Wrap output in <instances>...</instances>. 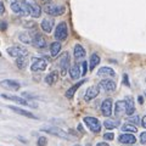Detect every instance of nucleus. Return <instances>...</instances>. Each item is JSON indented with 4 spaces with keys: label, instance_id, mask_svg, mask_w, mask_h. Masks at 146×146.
<instances>
[{
    "label": "nucleus",
    "instance_id": "nucleus-16",
    "mask_svg": "<svg viewBox=\"0 0 146 146\" xmlns=\"http://www.w3.org/2000/svg\"><path fill=\"white\" fill-rule=\"evenodd\" d=\"M54 25H55V21L52 17H46L44 18L42 21V23H40V27H42V29L45 32V33H51V31L54 28Z\"/></svg>",
    "mask_w": 146,
    "mask_h": 146
},
{
    "label": "nucleus",
    "instance_id": "nucleus-39",
    "mask_svg": "<svg viewBox=\"0 0 146 146\" xmlns=\"http://www.w3.org/2000/svg\"><path fill=\"white\" fill-rule=\"evenodd\" d=\"M141 125H143L144 128H146V116H144L143 119H141Z\"/></svg>",
    "mask_w": 146,
    "mask_h": 146
},
{
    "label": "nucleus",
    "instance_id": "nucleus-32",
    "mask_svg": "<svg viewBox=\"0 0 146 146\" xmlns=\"http://www.w3.org/2000/svg\"><path fill=\"white\" fill-rule=\"evenodd\" d=\"M128 123H129V124H131V125H138L139 124V116L138 115H131V116H129L128 117Z\"/></svg>",
    "mask_w": 146,
    "mask_h": 146
},
{
    "label": "nucleus",
    "instance_id": "nucleus-25",
    "mask_svg": "<svg viewBox=\"0 0 146 146\" xmlns=\"http://www.w3.org/2000/svg\"><path fill=\"white\" fill-rule=\"evenodd\" d=\"M100 61H101V58H100L99 54L94 52L93 55H91V56H90V60H89V68H90V71H93L94 68L100 63Z\"/></svg>",
    "mask_w": 146,
    "mask_h": 146
},
{
    "label": "nucleus",
    "instance_id": "nucleus-4",
    "mask_svg": "<svg viewBox=\"0 0 146 146\" xmlns=\"http://www.w3.org/2000/svg\"><path fill=\"white\" fill-rule=\"evenodd\" d=\"M68 36V28H67V23L66 22H60L57 25L56 29H55V38L57 42H63L66 40Z\"/></svg>",
    "mask_w": 146,
    "mask_h": 146
},
{
    "label": "nucleus",
    "instance_id": "nucleus-21",
    "mask_svg": "<svg viewBox=\"0 0 146 146\" xmlns=\"http://www.w3.org/2000/svg\"><path fill=\"white\" fill-rule=\"evenodd\" d=\"M85 82H86V80H85V79H83V80L78 82V83H76L74 85H72L71 88H70V89H68V90L66 91V94H65V95H66V98H67V99H72L73 96H74L76 91L78 90V89L80 88V86H82V85H83V84L85 83Z\"/></svg>",
    "mask_w": 146,
    "mask_h": 146
},
{
    "label": "nucleus",
    "instance_id": "nucleus-1",
    "mask_svg": "<svg viewBox=\"0 0 146 146\" xmlns=\"http://www.w3.org/2000/svg\"><path fill=\"white\" fill-rule=\"evenodd\" d=\"M66 11V6L58 3H46L44 6V12L49 16H61Z\"/></svg>",
    "mask_w": 146,
    "mask_h": 146
},
{
    "label": "nucleus",
    "instance_id": "nucleus-17",
    "mask_svg": "<svg viewBox=\"0 0 146 146\" xmlns=\"http://www.w3.org/2000/svg\"><path fill=\"white\" fill-rule=\"evenodd\" d=\"M125 112H127V110H125V101H124V100H119V101H117L116 105H115V115H116V117L119 118L122 116H124Z\"/></svg>",
    "mask_w": 146,
    "mask_h": 146
},
{
    "label": "nucleus",
    "instance_id": "nucleus-8",
    "mask_svg": "<svg viewBox=\"0 0 146 146\" xmlns=\"http://www.w3.org/2000/svg\"><path fill=\"white\" fill-rule=\"evenodd\" d=\"M46 67H48V62L44 58H38V57L32 58L31 70L33 72H43L46 70Z\"/></svg>",
    "mask_w": 146,
    "mask_h": 146
},
{
    "label": "nucleus",
    "instance_id": "nucleus-20",
    "mask_svg": "<svg viewBox=\"0 0 146 146\" xmlns=\"http://www.w3.org/2000/svg\"><path fill=\"white\" fill-rule=\"evenodd\" d=\"M70 77H71V79L73 80H77L79 78V77L82 76V72H80V66L78 65V63H74L73 66L70 67Z\"/></svg>",
    "mask_w": 146,
    "mask_h": 146
},
{
    "label": "nucleus",
    "instance_id": "nucleus-28",
    "mask_svg": "<svg viewBox=\"0 0 146 146\" xmlns=\"http://www.w3.org/2000/svg\"><path fill=\"white\" fill-rule=\"evenodd\" d=\"M11 10L12 12L17 13V15H22V6H21L20 0H13L11 3Z\"/></svg>",
    "mask_w": 146,
    "mask_h": 146
},
{
    "label": "nucleus",
    "instance_id": "nucleus-45",
    "mask_svg": "<svg viewBox=\"0 0 146 146\" xmlns=\"http://www.w3.org/2000/svg\"><path fill=\"white\" fill-rule=\"evenodd\" d=\"M0 56H1V54H0Z\"/></svg>",
    "mask_w": 146,
    "mask_h": 146
},
{
    "label": "nucleus",
    "instance_id": "nucleus-23",
    "mask_svg": "<svg viewBox=\"0 0 146 146\" xmlns=\"http://www.w3.org/2000/svg\"><path fill=\"white\" fill-rule=\"evenodd\" d=\"M9 108L12 110L13 112L18 113V115H21V116H25V117H28V118H33V119H36V117H35L32 112H29V111H26V110H22V108H20V107H16V106H9Z\"/></svg>",
    "mask_w": 146,
    "mask_h": 146
},
{
    "label": "nucleus",
    "instance_id": "nucleus-41",
    "mask_svg": "<svg viewBox=\"0 0 146 146\" xmlns=\"http://www.w3.org/2000/svg\"><path fill=\"white\" fill-rule=\"evenodd\" d=\"M124 83H127V85H128V77H127V74H124Z\"/></svg>",
    "mask_w": 146,
    "mask_h": 146
},
{
    "label": "nucleus",
    "instance_id": "nucleus-9",
    "mask_svg": "<svg viewBox=\"0 0 146 146\" xmlns=\"http://www.w3.org/2000/svg\"><path fill=\"white\" fill-rule=\"evenodd\" d=\"M1 98L6 99V100H11V101L16 102L18 105H22V106H31V107H36L34 104H31L28 102L26 99L21 98V96H17V95H9V94H1Z\"/></svg>",
    "mask_w": 146,
    "mask_h": 146
},
{
    "label": "nucleus",
    "instance_id": "nucleus-46",
    "mask_svg": "<svg viewBox=\"0 0 146 146\" xmlns=\"http://www.w3.org/2000/svg\"><path fill=\"white\" fill-rule=\"evenodd\" d=\"M145 94H146V91H145Z\"/></svg>",
    "mask_w": 146,
    "mask_h": 146
},
{
    "label": "nucleus",
    "instance_id": "nucleus-10",
    "mask_svg": "<svg viewBox=\"0 0 146 146\" xmlns=\"http://www.w3.org/2000/svg\"><path fill=\"white\" fill-rule=\"evenodd\" d=\"M31 44L36 49H45L46 48V40H45V38L40 33H35L33 36H32Z\"/></svg>",
    "mask_w": 146,
    "mask_h": 146
},
{
    "label": "nucleus",
    "instance_id": "nucleus-15",
    "mask_svg": "<svg viewBox=\"0 0 146 146\" xmlns=\"http://www.w3.org/2000/svg\"><path fill=\"white\" fill-rule=\"evenodd\" d=\"M118 141L121 144H125V145H133L136 143V138L133 134H129V133H124V134H121L118 136Z\"/></svg>",
    "mask_w": 146,
    "mask_h": 146
},
{
    "label": "nucleus",
    "instance_id": "nucleus-38",
    "mask_svg": "<svg viewBox=\"0 0 146 146\" xmlns=\"http://www.w3.org/2000/svg\"><path fill=\"white\" fill-rule=\"evenodd\" d=\"M4 13H5V6H4L3 1H0V17H1Z\"/></svg>",
    "mask_w": 146,
    "mask_h": 146
},
{
    "label": "nucleus",
    "instance_id": "nucleus-29",
    "mask_svg": "<svg viewBox=\"0 0 146 146\" xmlns=\"http://www.w3.org/2000/svg\"><path fill=\"white\" fill-rule=\"evenodd\" d=\"M104 125L106 127V129H115L119 125V121L118 119H106L104 122Z\"/></svg>",
    "mask_w": 146,
    "mask_h": 146
},
{
    "label": "nucleus",
    "instance_id": "nucleus-5",
    "mask_svg": "<svg viewBox=\"0 0 146 146\" xmlns=\"http://www.w3.org/2000/svg\"><path fill=\"white\" fill-rule=\"evenodd\" d=\"M83 121L85 123V125L88 127L93 133H95V134L100 133V130H101V123H100V121L98 119V118H95V117H84Z\"/></svg>",
    "mask_w": 146,
    "mask_h": 146
},
{
    "label": "nucleus",
    "instance_id": "nucleus-40",
    "mask_svg": "<svg viewBox=\"0 0 146 146\" xmlns=\"http://www.w3.org/2000/svg\"><path fill=\"white\" fill-rule=\"evenodd\" d=\"M96 146H110V145H108L107 143H99Z\"/></svg>",
    "mask_w": 146,
    "mask_h": 146
},
{
    "label": "nucleus",
    "instance_id": "nucleus-35",
    "mask_svg": "<svg viewBox=\"0 0 146 146\" xmlns=\"http://www.w3.org/2000/svg\"><path fill=\"white\" fill-rule=\"evenodd\" d=\"M82 67H83V71H82V76H85L86 74V70H88V62H83L82 63Z\"/></svg>",
    "mask_w": 146,
    "mask_h": 146
},
{
    "label": "nucleus",
    "instance_id": "nucleus-30",
    "mask_svg": "<svg viewBox=\"0 0 146 146\" xmlns=\"http://www.w3.org/2000/svg\"><path fill=\"white\" fill-rule=\"evenodd\" d=\"M122 130L124 131V133H136V131H138V128L135 125L129 124V123H125V124L122 125Z\"/></svg>",
    "mask_w": 146,
    "mask_h": 146
},
{
    "label": "nucleus",
    "instance_id": "nucleus-37",
    "mask_svg": "<svg viewBox=\"0 0 146 146\" xmlns=\"http://www.w3.org/2000/svg\"><path fill=\"white\" fill-rule=\"evenodd\" d=\"M6 28H7V23L5 21H0V29L1 31H6Z\"/></svg>",
    "mask_w": 146,
    "mask_h": 146
},
{
    "label": "nucleus",
    "instance_id": "nucleus-27",
    "mask_svg": "<svg viewBox=\"0 0 146 146\" xmlns=\"http://www.w3.org/2000/svg\"><path fill=\"white\" fill-rule=\"evenodd\" d=\"M16 66H17V68H20V70H26L27 66H28V57H27V56L17 57Z\"/></svg>",
    "mask_w": 146,
    "mask_h": 146
},
{
    "label": "nucleus",
    "instance_id": "nucleus-19",
    "mask_svg": "<svg viewBox=\"0 0 146 146\" xmlns=\"http://www.w3.org/2000/svg\"><path fill=\"white\" fill-rule=\"evenodd\" d=\"M73 55H74L76 61H80L85 57V50L80 44H77L74 49H73Z\"/></svg>",
    "mask_w": 146,
    "mask_h": 146
},
{
    "label": "nucleus",
    "instance_id": "nucleus-2",
    "mask_svg": "<svg viewBox=\"0 0 146 146\" xmlns=\"http://www.w3.org/2000/svg\"><path fill=\"white\" fill-rule=\"evenodd\" d=\"M70 63H71V58H70V54L68 52H63L58 57L57 65H58V68H60L61 76H66V73L70 70Z\"/></svg>",
    "mask_w": 146,
    "mask_h": 146
},
{
    "label": "nucleus",
    "instance_id": "nucleus-11",
    "mask_svg": "<svg viewBox=\"0 0 146 146\" xmlns=\"http://www.w3.org/2000/svg\"><path fill=\"white\" fill-rule=\"evenodd\" d=\"M0 86H3L4 89L10 90V91H17V90H20L21 84L12 79H4L0 82Z\"/></svg>",
    "mask_w": 146,
    "mask_h": 146
},
{
    "label": "nucleus",
    "instance_id": "nucleus-26",
    "mask_svg": "<svg viewBox=\"0 0 146 146\" xmlns=\"http://www.w3.org/2000/svg\"><path fill=\"white\" fill-rule=\"evenodd\" d=\"M60 51H61V43L60 42L51 43V45H50V54H51V57H56Z\"/></svg>",
    "mask_w": 146,
    "mask_h": 146
},
{
    "label": "nucleus",
    "instance_id": "nucleus-42",
    "mask_svg": "<svg viewBox=\"0 0 146 146\" xmlns=\"http://www.w3.org/2000/svg\"><path fill=\"white\" fill-rule=\"evenodd\" d=\"M40 1H43V3H50L51 0H40Z\"/></svg>",
    "mask_w": 146,
    "mask_h": 146
},
{
    "label": "nucleus",
    "instance_id": "nucleus-13",
    "mask_svg": "<svg viewBox=\"0 0 146 146\" xmlns=\"http://www.w3.org/2000/svg\"><path fill=\"white\" fill-rule=\"evenodd\" d=\"M99 93H100V86L99 85H91L90 88H88V89H86V91H85L84 100L86 102H89L93 99L96 98L99 95Z\"/></svg>",
    "mask_w": 146,
    "mask_h": 146
},
{
    "label": "nucleus",
    "instance_id": "nucleus-24",
    "mask_svg": "<svg viewBox=\"0 0 146 146\" xmlns=\"http://www.w3.org/2000/svg\"><path fill=\"white\" fill-rule=\"evenodd\" d=\"M57 79H58V72L52 71L51 73H49V74L45 77V83L48 85H54L57 82Z\"/></svg>",
    "mask_w": 146,
    "mask_h": 146
},
{
    "label": "nucleus",
    "instance_id": "nucleus-6",
    "mask_svg": "<svg viewBox=\"0 0 146 146\" xmlns=\"http://www.w3.org/2000/svg\"><path fill=\"white\" fill-rule=\"evenodd\" d=\"M42 130L45 131V133L51 134V135L58 136V138H61V139H66V140L70 139V135H68L65 130H62V129H60V128H57V127H45V128H43Z\"/></svg>",
    "mask_w": 146,
    "mask_h": 146
},
{
    "label": "nucleus",
    "instance_id": "nucleus-14",
    "mask_svg": "<svg viewBox=\"0 0 146 146\" xmlns=\"http://www.w3.org/2000/svg\"><path fill=\"white\" fill-rule=\"evenodd\" d=\"M112 99L108 98L106 100H104L101 104V113L105 117H110L112 115Z\"/></svg>",
    "mask_w": 146,
    "mask_h": 146
},
{
    "label": "nucleus",
    "instance_id": "nucleus-7",
    "mask_svg": "<svg viewBox=\"0 0 146 146\" xmlns=\"http://www.w3.org/2000/svg\"><path fill=\"white\" fill-rule=\"evenodd\" d=\"M6 52L10 55L11 57H16L17 58V57H21V56H27L28 50H27V48H25V46H17V45H15V46L7 48Z\"/></svg>",
    "mask_w": 146,
    "mask_h": 146
},
{
    "label": "nucleus",
    "instance_id": "nucleus-43",
    "mask_svg": "<svg viewBox=\"0 0 146 146\" xmlns=\"http://www.w3.org/2000/svg\"><path fill=\"white\" fill-rule=\"evenodd\" d=\"M127 146H133V145H127Z\"/></svg>",
    "mask_w": 146,
    "mask_h": 146
},
{
    "label": "nucleus",
    "instance_id": "nucleus-44",
    "mask_svg": "<svg viewBox=\"0 0 146 146\" xmlns=\"http://www.w3.org/2000/svg\"><path fill=\"white\" fill-rule=\"evenodd\" d=\"M74 146H80V145H74Z\"/></svg>",
    "mask_w": 146,
    "mask_h": 146
},
{
    "label": "nucleus",
    "instance_id": "nucleus-33",
    "mask_svg": "<svg viewBox=\"0 0 146 146\" xmlns=\"http://www.w3.org/2000/svg\"><path fill=\"white\" fill-rule=\"evenodd\" d=\"M36 145L38 146H48V139L45 138V136H40L36 141Z\"/></svg>",
    "mask_w": 146,
    "mask_h": 146
},
{
    "label": "nucleus",
    "instance_id": "nucleus-47",
    "mask_svg": "<svg viewBox=\"0 0 146 146\" xmlns=\"http://www.w3.org/2000/svg\"><path fill=\"white\" fill-rule=\"evenodd\" d=\"M0 112H1V111H0Z\"/></svg>",
    "mask_w": 146,
    "mask_h": 146
},
{
    "label": "nucleus",
    "instance_id": "nucleus-22",
    "mask_svg": "<svg viewBox=\"0 0 146 146\" xmlns=\"http://www.w3.org/2000/svg\"><path fill=\"white\" fill-rule=\"evenodd\" d=\"M98 76L99 77H102V78H104V77H106V78H107V77H115L116 76V72L113 71L111 67H101L98 71Z\"/></svg>",
    "mask_w": 146,
    "mask_h": 146
},
{
    "label": "nucleus",
    "instance_id": "nucleus-31",
    "mask_svg": "<svg viewBox=\"0 0 146 146\" xmlns=\"http://www.w3.org/2000/svg\"><path fill=\"white\" fill-rule=\"evenodd\" d=\"M18 39H20L21 42L26 43V44H31V42H32V36H31L29 33H27V32L20 33V36H18Z\"/></svg>",
    "mask_w": 146,
    "mask_h": 146
},
{
    "label": "nucleus",
    "instance_id": "nucleus-18",
    "mask_svg": "<svg viewBox=\"0 0 146 146\" xmlns=\"http://www.w3.org/2000/svg\"><path fill=\"white\" fill-rule=\"evenodd\" d=\"M124 101H125V110H127L125 115H128V116L134 115V112H135V104H134V99L131 98V96H127Z\"/></svg>",
    "mask_w": 146,
    "mask_h": 146
},
{
    "label": "nucleus",
    "instance_id": "nucleus-34",
    "mask_svg": "<svg viewBox=\"0 0 146 146\" xmlns=\"http://www.w3.org/2000/svg\"><path fill=\"white\" fill-rule=\"evenodd\" d=\"M104 139L107 140V141H111V140L115 139V134L113 133H106V134H104Z\"/></svg>",
    "mask_w": 146,
    "mask_h": 146
},
{
    "label": "nucleus",
    "instance_id": "nucleus-36",
    "mask_svg": "<svg viewBox=\"0 0 146 146\" xmlns=\"http://www.w3.org/2000/svg\"><path fill=\"white\" fill-rule=\"evenodd\" d=\"M140 143L141 144H146V131H144V133L140 134Z\"/></svg>",
    "mask_w": 146,
    "mask_h": 146
},
{
    "label": "nucleus",
    "instance_id": "nucleus-3",
    "mask_svg": "<svg viewBox=\"0 0 146 146\" xmlns=\"http://www.w3.org/2000/svg\"><path fill=\"white\" fill-rule=\"evenodd\" d=\"M25 4H26V7H27V11H28L29 16L36 18L42 15V9H40V6L34 0H25Z\"/></svg>",
    "mask_w": 146,
    "mask_h": 146
},
{
    "label": "nucleus",
    "instance_id": "nucleus-12",
    "mask_svg": "<svg viewBox=\"0 0 146 146\" xmlns=\"http://www.w3.org/2000/svg\"><path fill=\"white\" fill-rule=\"evenodd\" d=\"M99 86H100V89H102L104 91H106V93H112V91L116 90L117 84L111 79H102L99 83Z\"/></svg>",
    "mask_w": 146,
    "mask_h": 146
}]
</instances>
